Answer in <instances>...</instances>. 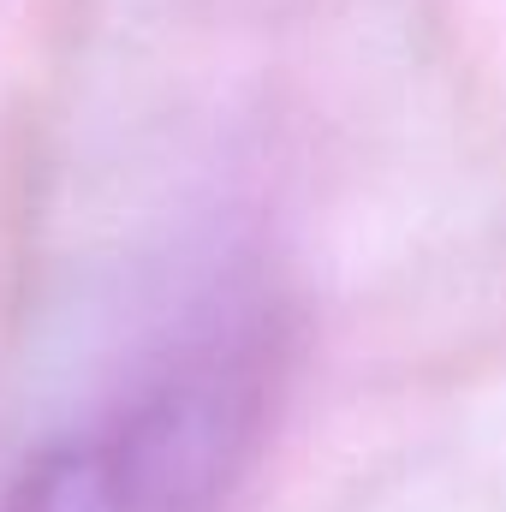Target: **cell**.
<instances>
[{"instance_id": "1", "label": "cell", "mask_w": 506, "mask_h": 512, "mask_svg": "<svg viewBox=\"0 0 506 512\" xmlns=\"http://www.w3.org/2000/svg\"><path fill=\"white\" fill-rule=\"evenodd\" d=\"M256 405L251 352H203L30 453L0 512H215L245 459Z\"/></svg>"}]
</instances>
